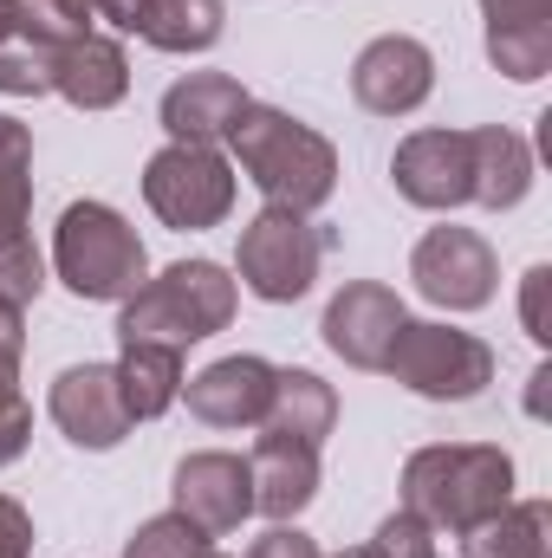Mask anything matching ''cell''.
Listing matches in <instances>:
<instances>
[{
	"label": "cell",
	"mask_w": 552,
	"mask_h": 558,
	"mask_svg": "<svg viewBox=\"0 0 552 558\" xmlns=\"http://www.w3.org/2000/svg\"><path fill=\"white\" fill-rule=\"evenodd\" d=\"M228 149L241 162V175L267 195V208H292V215H319L338 189V149L319 137L312 124H299L279 105H248L241 124L228 131Z\"/></svg>",
	"instance_id": "cell-1"
},
{
	"label": "cell",
	"mask_w": 552,
	"mask_h": 558,
	"mask_svg": "<svg viewBox=\"0 0 552 558\" xmlns=\"http://www.w3.org/2000/svg\"><path fill=\"white\" fill-rule=\"evenodd\" d=\"M514 500V461L488 441H435L404 461V507L435 533H475Z\"/></svg>",
	"instance_id": "cell-2"
},
{
	"label": "cell",
	"mask_w": 552,
	"mask_h": 558,
	"mask_svg": "<svg viewBox=\"0 0 552 558\" xmlns=\"http://www.w3.org/2000/svg\"><path fill=\"white\" fill-rule=\"evenodd\" d=\"M235 305H241V286L228 279V267H215V260H176V267L143 279L137 292L124 299L118 338L124 344H176V351H189V344L228 331Z\"/></svg>",
	"instance_id": "cell-3"
},
{
	"label": "cell",
	"mask_w": 552,
	"mask_h": 558,
	"mask_svg": "<svg viewBox=\"0 0 552 558\" xmlns=\"http://www.w3.org/2000/svg\"><path fill=\"white\" fill-rule=\"evenodd\" d=\"M52 274L65 279L72 299L124 305L149 279V254H143L137 228L111 202H72L52 228Z\"/></svg>",
	"instance_id": "cell-4"
},
{
	"label": "cell",
	"mask_w": 552,
	"mask_h": 558,
	"mask_svg": "<svg viewBox=\"0 0 552 558\" xmlns=\"http://www.w3.org/2000/svg\"><path fill=\"white\" fill-rule=\"evenodd\" d=\"M384 371L422 403H475L494 384V351L475 331H455L435 318H404Z\"/></svg>",
	"instance_id": "cell-5"
},
{
	"label": "cell",
	"mask_w": 552,
	"mask_h": 558,
	"mask_svg": "<svg viewBox=\"0 0 552 558\" xmlns=\"http://www.w3.org/2000/svg\"><path fill=\"white\" fill-rule=\"evenodd\" d=\"M143 202L176 234L221 228L228 208H235V162L208 143H163L143 162Z\"/></svg>",
	"instance_id": "cell-6"
},
{
	"label": "cell",
	"mask_w": 552,
	"mask_h": 558,
	"mask_svg": "<svg viewBox=\"0 0 552 558\" xmlns=\"http://www.w3.org/2000/svg\"><path fill=\"white\" fill-rule=\"evenodd\" d=\"M325 260V228H312V215H292V208H261L248 228H241V247H235V286H248L254 299L267 305H292L312 292Z\"/></svg>",
	"instance_id": "cell-7"
},
{
	"label": "cell",
	"mask_w": 552,
	"mask_h": 558,
	"mask_svg": "<svg viewBox=\"0 0 552 558\" xmlns=\"http://www.w3.org/2000/svg\"><path fill=\"white\" fill-rule=\"evenodd\" d=\"M46 292V260L33 247V131L0 111V299L33 305Z\"/></svg>",
	"instance_id": "cell-8"
},
{
	"label": "cell",
	"mask_w": 552,
	"mask_h": 558,
	"mask_svg": "<svg viewBox=\"0 0 552 558\" xmlns=\"http://www.w3.org/2000/svg\"><path fill=\"white\" fill-rule=\"evenodd\" d=\"M410 279L442 312H481L501 286V260L475 228H429L410 254Z\"/></svg>",
	"instance_id": "cell-9"
},
{
	"label": "cell",
	"mask_w": 552,
	"mask_h": 558,
	"mask_svg": "<svg viewBox=\"0 0 552 558\" xmlns=\"http://www.w3.org/2000/svg\"><path fill=\"white\" fill-rule=\"evenodd\" d=\"M391 182L410 208L455 215L475 202V143L468 131H416L391 156Z\"/></svg>",
	"instance_id": "cell-10"
},
{
	"label": "cell",
	"mask_w": 552,
	"mask_h": 558,
	"mask_svg": "<svg viewBox=\"0 0 552 558\" xmlns=\"http://www.w3.org/2000/svg\"><path fill=\"white\" fill-rule=\"evenodd\" d=\"M404 318H410V312H404V299H397L391 286H377V279H351V286L332 292L319 331H325V351L345 357L351 371H384V357H391Z\"/></svg>",
	"instance_id": "cell-11"
},
{
	"label": "cell",
	"mask_w": 552,
	"mask_h": 558,
	"mask_svg": "<svg viewBox=\"0 0 552 558\" xmlns=\"http://www.w3.org/2000/svg\"><path fill=\"white\" fill-rule=\"evenodd\" d=\"M169 500L189 526H202L208 539L235 533L248 513H254V474L241 454L228 448H202V454H182L176 474H169Z\"/></svg>",
	"instance_id": "cell-12"
},
{
	"label": "cell",
	"mask_w": 552,
	"mask_h": 558,
	"mask_svg": "<svg viewBox=\"0 0 552 558\" xmlns=\"http://www.w3.org/2000/svg\"><path fill=\"white\" fill-rule=\"evenodd\" d=\"M435 92V52L410 33H384L358 52L351 65V98L371 118H410L416 105Z\"/></svg>",
	"instance_id": "cell-13"
},
{
	"label": "cell",
	"mask_w": 552,
	"mask_h": 558,
	"mask_svg": "<svg viewBox=\"0 0 552 558\" xmlns=\"http://www.w3.org/2000/svg\"><path fill=\"white\" fill-rule=\"evenodd\" d=\"M46 410H52L59 435L72 448H92V454H105V448H118L131 435V410L118 397V371L111 364H72V371H59Z\"/></svg>",
	"instance_id": "cell-14"
},
{
	"label": "cell",
	"mask_w": 552,
	"mask_h": 558,
	"mask_svg": "<svg viewBox=\"0 0 552 558\" xmlns=\"http://www.w3.org/2000/svg\"><path fill=\"white\" fill-rule=\"evenodd\" d=\"M189 397V416L208 422V428H261L267 403H274V364L267 357H215L208 371H195L182 384Z\"/></svg>",
	"instance_id": "cell-15"
},
{
	"label": "cell",
	"mask_w": 552,
	"mask_h": 558,
	"mask_svg": "<svg viewBox=\"0 0 552 558\" xmlns=\"http://www.w3.org/2000/svg\"><path fill=\"white\" fill-rule=\"evenodd\" d=\"M248 474H254V513H267L274 526L299 520V513L319 500V481H325L319 448H312V441H299V435H274V428L254 441Z\"/></svg>",
	"instance_id": "cell-16"
},
{
	"label": "cell",
	"mask_w": 552,
	"mask_h": 558,
	"mask_svg": "<svg viewBox=\"0 0 552 558\" xmlns=\"http://www.w3.org/2000/svg\"><path fill=\"white\" fill-rule=\"evenodd\" d=\"M254 98L241 92V78H228V72H189V78H176L169 92H163V131L169 143H228V131L241 124V111H248Z\"/></svg>",
	"instance_id": "cell-17"
},
{
	"label": "cell",
	"mask_w": 552,
	"mask_h": 558,
	"mask_svg": "<svg viewBox=\"0 0 552 558\" xmlns=\"http://www.w3.org/2000/svg\"><path fill=\"white\" fill-rule=\"evenodd\" d=\"M488 20V59L514 85H533L552 72V0H481Z\"/></svg>",
	"instance_id": "cell-18"
},
{
	"label": "cell",
	"mask_w": 552,
	"mask_h": 558,
	"mask_svg": "<svg viewBox=\"0 0 552 558\" xmlns=\"http://www.w3.org/2000/svg\"><path fill=\"white\" fill-rule=\"evenodd\" d=\"M52 92H59L72 111H111V105H124V92H131V59H124V46L105 39V33H85V39L59 46V52H52Z\"/></svg>",
	"instance_id": "cell-19"
},
{
	"label": "cell",
	"mask_w": 552,
	"mask_h": 558,
	"mask_svg": "<svg viewBox=\"0 0 552 558\" xmlns=\"http://www.w3.org/2000/svg\"><path fill=\"white\" fill-rule=\"evenodd\" d=\"M468 143H475V202L494 208V215L520 208L527 189H533V149H527V137L507 131V124H481V131H468Z\"/></svg>",
	"instance_id": "cell-20"
},
{
	"label": "cell",
	"mask_w": 552,
	"mask_h": 558,
	"mask_svg": "<svg viewBox=\"0 0 552 558\" xmlns=\"http://www.w3.org/2000/svg\"><path fill=\"white\" fill-rule=\"evenodd\" d=\"M111 371H118V397H124L131 422H156L182 397V351L176 344H124V357Z\"/></svg>",
	"instance_id": "cell-21"
},
{
	"label": "cell",
	"mask_w": 552,
	"mask_h": 558,
	"mask_svg": "<svg viewBox=\"0 0 552 558\" xmlns=\"http://www.w3.org/2000/svg\"><path fill=\"white\" fill-rule=\"evenodd\" d=\"M461 558H552V507L547 500H507L494 520L461 533Z\"/></svg>",
	"instance_id": "cell-22"
},
{
	"label": "cell",
	"mask_w": 552,
	"mask_h": 558,
	"mask_svg": "<svg viewBox=\"0 0 552 558\" xmlns=\"http://www.w3.org/2000/svg\"><path fill=\"white\" fill-rule=\"evenodd\" d=\"M332 422H338V397H332L325 377H312V371H274V403H267V422L261 428L299 435V441L319 448L332 435Z\"/></svg>",
	"instance_id": "cell-23"
},
{
	"label": "cell",
	"mask_w": 552,
	"mask_h": 558,
	"mask_svg": "<svg viewBox=\"0 0 552 558\" xmlns=\"http://www.w3.org/2000/svg\"><path fill=\"white\" fill-rule=\"evenodd\" d=\"M92 0H13V39L39 46V52H59L72 39L92 33Z\"/></svg>",
	"instance_id": "cell-24"
},
{
	"label": "cell",
	"mask_w": 552,
	"mask_h": 558,
	"mask_svg": "<svg viewBox=\"0 0 552 558\" xmlns=\"http://www.w3.org/2000/svg\"><path fill=\"white\" fill-rule=\"evenodd\" d=\"M202 553H208V533L189 526L176 507L156 513V520H143L137 533H131V546H124V558H202Z\"/></svg>",
	"instance_id": "cell-25"
},
{
	"label": "cell",
	"mask_w": 552,
	"mask_h": 558,
	"mask_svg": "<svg viewBox=\"0 0 552 558\" xmlns=\"http://www.w3.org/2000/svg\"><path fill=\"white\" fill-rule=\"evenodd\" d=\"M33 441V403L20 397V357H0V468H13Z\"/></svg>",
	"instance_id": "cell-26"
},
{
	"label": "cell",
	"mask_w": 552,
	"mask_h": 558,
	"mask_svg": "<svg viewBox=\"0 0 552 558\" xmlns=\"http://www.w3.org/2000/svg\"><path fill=\"white\" fill-rule=\"evenodd\" d=\"M52 92V52H39V46H0V98H46Z\"/></svg>",
	"instance_id": "cell-27"
},
{
	"label": "cell",
	"mask_w": 552,
	"mask_h": 558,
	"mask_svg": "<svg viewBox=\"0 0 552 558\" xmlns=\"http://www.w3.org/2000/svg\"><path fill=\"white\" fill-rule=\"evenodd\" d=\"M371 553L377 558H442L435 553V526H422L410 507H397V513L371 533Z\"/></svg>",
	"instance_id": "cell-28"
},
{
	"label": "cell",
	"mask_w": 552,
	"mask_h": 558,
	"mask_svg": "<svg viewBox=\"0 0 552 558\" xmlns=\"http://www.w3.org/2000/svg\"><path fill=\"white\" fill-rule=\"evenodd\" d=\"M248 558H325V553H319L312 533H299V526L286 520V526H274V533H261V539L248 546Z\"/></svg>",
	"instance_id": "cell-29"
},
{
	"label": "cell",
	"mask_w": 552,
	"mask_h": 558,
	"mask_svg": "<svg viewBox=\"0 0 552 558\" xmlns=\"http://www.w3.org/2000/svg\"><path fill=\"white\" fill-rule=\"evenodd\" d=\"M0 558H33V513L13 494H0Z\"/></svg>",
	"instance_id": "cell-30"
},
{
	"label": "cell",
	"mask_w": 552,
	"mask_h": 558,
	"mask_svg": "<svg viewBox=\"0 0 552 558\" xmlns=\"http://www.w3.org/2000/svg\"><path fill=\"white\" fill-rule=\"evenodd\" d=\"M547 286H552L547 267H533V274H527V299H520V318H527V338H533V344H547V338H552V331H547Z\"/></svg>",
	"instance_id": "cell-31"
},
{
	"label": "cell",
	"mask_w": 552,
	"mask_h": 558,
	"mask_svg": "<svg viewBox=\"0 0 552 558\" xmlns=\"http://www.w3.org/2000/svg\"><path fill=\"white\" fill-rule=\"evenodd\" d=\"M92 13H98V20H111L118 33H143V13H149V0H92Z\"/></svg>",
	"instance_id": "cell-32"
},
{
	"label": "cell",
	"mask_w": 552,
	"mask_h": 558,
	"mask_svg": "<svg viewBox=\"0 0 552 558\" xmlns=\"http://www.w3.org/2000/svg\"><path fill=\"white\" fill-rule=\"evenodd\" d=\"M26 305H13V299H0V357H20L26 351V318H20Z\"/></svg>",
	"instance_id": "cell-33"
},
{
	"label": "cell",
	"mask_w": 552,
	"mask_h": 558,
	"mask_svg": "<svg viewBox=\"0 0 552 558\" xmlns=\"http://www.w3.org/2000/svg\"><path fill=\"white\" fill-rule=\"evenodd\" d=\"M13 39V0H0V46Z\"/></svg>",
	"instance_id": "cell-34"
},
{
	"label": "cell",
	"mask_w": 552,
	"mask_h": 558,
	"mask_svg": "<svg viewBox=\"0 0 552 558\" xmlns=\"http://www.w3.org/2000/svg\"><path fill=\"white\" fill-rule=\"evenodd\" d=\"M338 558H377V553L371 546H351V553H338Z\"/></svg>",
	"instance_id": "cell-35"
},
{
	"label": "cell",
	"mask_w": 552,
	"mask_h": 558,
	"mask_svg": "<svg viewBox=\"0 0 552 558\" xmlns=\"http://www.w3.org/2000/svg\"><path fill=\"white\" fill-rule=\"evenodd\" d=\"M202 558H228V553H215V546H208V553H202Z\"/></svg>",
	"instance_id": "cell-36"
}]
</instances>
